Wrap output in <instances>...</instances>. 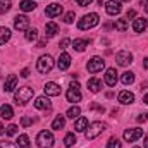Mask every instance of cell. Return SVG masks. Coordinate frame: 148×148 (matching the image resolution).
I'll return each mask as SVG.
<instances>
[{
  "label": "cell",
  "instance_id": "6da1fadb",
  "mask_svg": "<svg viewBox=\"0 0 148 148\" xmlns=\"http://www.w3.org/2000/svg\"><path fill=\"white\" fill-rule=\"evenodd\" d=\"M33 95H35V90H33L31 86H21V88L16 91L14 98H16L17 105H19V103H21V105H26V103L33 98Z\"/></svg>",
  "mask_w": 148,
  "mask_h": 148
},
{
  "label": "cell",
  "instance_id": "7a4b0ae2",
  "mask_svg": "<svg viewBox=\"0 0 148 148\" xmlns=\"http://www.w3.org/2000/svg\"><path fill=\"white\" fill-rule=\"evenodd\" d=\"M98 23H100V16L95 14V12H91V14H86V16H83V17L79 19L77 28H79V29H91V28H95Z\"/></svg>",
  "mask_w": 148,
  "mask_h": 148
},
{
  "label": "cell",
  "instance_id": "3957f363",
  "mask_svg": "<svg viewBox=\"0 0 148 148\" xmlns=\"http://www.w3.org/2000/svg\"><path fill=\"white\" fill-rule=\"evenodd\" d=\"M107 129V124L105 122H100V121H97V122H91L88 127H86V140H95L98 134H102L103 131Z\"/></svg>",
  "mask_w": 148,
  "mask_h": 148
},
{
  "label": "cell",
  "instance_id": "277c9868",
  "mask_svg": "<svg viewBox=\"0 0 148 148\" xmlns=\"http://www.w3.org/2000/svg\"><path fill=\"white\" fill-rule=\"evenodd\" d=\"M36 69H38V73H41V74L50 73L53 69V59L50 55H41L36 62Z\"/></svg>",
  "mask_w": 148,
  "mask_h": 148
},
{
  "label": "cell",
  "instance_id": "5b68a950",
  "mask_svg": "<svg viewBox=\"0 0 148 148\" xmlns=\"http://www.w3.org/2000/svg\"><path fill=\"white\" fill-rule=\"evenodd\" d=\"M36 143L40 148H52L53 147V134L50 131H40L36 136Z\"/></svg>",
  "mask_w": 148,
  "mask_h": 148
},
{
  "label": "cell",
  "instance_id": "8992f818",
  "mask_svg": "<svg viewBox=\"0 0 148 148\" xmlns=\"http://www.w3.org/2000/svg\"><path fill=\"white\" fill-rule=\"evenodd\" d=\"M66 97H67V102H73V103L81 100V91H79V84L77 83H71L69 84V90H67Z\"/></svg>",
  "mask_w": 148,
  "mask_h": 148
},
{
  "label": "cell",
  "instance_id": "52a82bcc",
  "mask_svg": "<svg viewBox=\"0 0 148 148\" xmlns=\"http://www.w3.org/2000/svg\"><path fill=\"white\" fill-rule=\"evenodd\" d=\"M103 66H105V62H103V59L102 57H91L90 60H88V71L90 73H100L102 69H103Z\"/></svg>",
  "mask_w": 148,
  "mask_h": 148
},
{
  "label": "cell",
  "instance_id": "ba28073f",
  "mask_svg": "<svg viewBox=\"0 0 148 148\" xmlns=\"http://www.w3.org/2000/svg\"><path fill=\"white\" fill-rule=\"evenodd\" d=\"M115 60H117L119 66L126 67V66H129V64L133 62V53L127 52V50H122V52H119V53L115 55Z\"/></svg>",
  "mask_w": 148,
  "mask_h": 148
},
{
  "label": "cell",
  "instance_id": "9c48e42d",
  "mask_svg": "<svg viewBox=\"0 0 148 148\" xmlns=\"http://www.w3.org/2000/svg\"><path fill=\"white\" fill-rule=\"evenodd\" d=\"M141 136H143V131H141L140 127H133V129H126V131H124V140H126L127 143H133V141L140 140Z\"/></svg>",
  "mask_w": 148,
  "mask_h": 148
},
{
  "label": "cell",
  "instance_id": "30bf717a",
  "mask_svg": "<svg viewBox=\"0 0 148 148\" xmlns=\"http://www.w3.org/2000/svg\"><path fill=\"white\" fill-rule=\"evenodd\" d=\"M28 26H29V19L26 16H16L14 17V28L17 31H28Z\"/></svg>",
  "mask_w": 148,
  "mask_h": 148
},
{
  "label": "cell",
  "instance_id": "8fae6325",
  "mask_svg": "<svg viewBox=\"0 0 148 148\" xmlns=\"http://www.w3.org/2000/svg\"><path fill=\"white\" fill-rule=\"evenodd\" d=\"M105 9H107V14H109V16H117V14H121V10H122L119 0H109V2L105 3Z\"/></svg>",
  "mask_w": 148,
  "mask_h": 148
},
{
  "label": "cell",
  "instance_id": "7c38bea8",
  "mask_svg": "<svg viewBox=\"0 0 148 148\" xmlns=\"http://www.w3.org/2000/svg\"><path fill=\"white\" fill-rule=\"evenodd\" d=\"M45 14L48 16V17H57V16H60L62 14V5L60 3H57V2H53V3H50V5H47V9H45Z\"/></svg>",
  "mask_w": 148,
  "mask_h": 148
},
{
  "label": "cell",
  "instance_id": "4fadbf2b",
  "mask_svg": "<svg viewBox=\"0 0 148 148\" xmlns=\"http://www.w3.org/2000/svg\"><path fill=\"white\" fill-rule=\"evenodd\" d=\"M43 90H45V93H47L48 97H57V95H60V86H59L57 83H53V81L47 83Z\"/></svg>",
  "mask_w": 148,
  "mask_h": 148
},
{
  "label": "cell",
  "instance_id": "5bb4252c",
  "mask_svg": "<svg viewBox=\"0 0 148 148\" xmlns=\"http://www.w3.org/2000/svg\"><path fill=\"white\" fill-rule=\"evenodd\" d=\"M69 66H71V55L69 53H60V57L57 60V67L60 71H66V69H69Z\"/></svg>",
  "mask_w": 148,
  "mask_h": 148
},
{
  "label": "cell",
  "instance_id": "9a60e30c",
  "mask_svg": "<svg viewBox=\"0 0 148 148\" xmlns=\"http://www.w3.org/2000/svg\"><path fill=\"white\" fill-rule=\"evenodd\" d=\"M35 107L40 110H48V109H52V102L48 100V97H38L35 102Z\"/></svg>",
  "mask_w": 148,
  "mask_h": 148
},
{
  "label": "cell",
  "instance_id": "2e32d148",
  "mask_svg": "<svg viewBox=\"0 0 148 148\" xmlns=\"http://www.w3.org/2000/svg\"><path fill=\"white\" fill-rule=\"evenodd\" d=\"M17 88V76L16 74H10L5 81V86H3V91H14Z\"/></svg>",
  "mask_w": 148,
  "mask_h": 148
},
{
  "label": "cell",
  "instance_id": "e0dca14e",
  "mask_svg": "<svg viewBox=\"0 0 148 148\" xmlns=\"http://www.w3.org/2000/svg\"><path fill=\"white\" fill-rule=\"evenodd\" d=\"M119 102H121V103H124V105H129V103H133V102H134V95H133L131 91L124 90V91H121V93H119Z\"/></svg>",
  "mask_w": 148,
  "mask_h": 148
},
{
  "label": "cell",
  "instance_id": "ac0fdd59",
  "mask_svg": "<svg viewBox=\"0 0 148 148\" xmlns=\"http://www.w3.org/2000/svg\"><path fill=\"white\" fill-rule=\"evenodd\" d=\"M105 83L109 86H115V83H117V71L114 67L107 69V73H105Z\"/></svg>",
  "mask_w": 148,
  "mask_h": 148
},
{
  "label": "cell",
  "instance_id": "d6986e66",
  "mask_svg": "<svg viewBox=\"0 0 148 148\" xmlns=\"http://www.w3.org/2000/svg\"><path fill=\"white\" fill-rule=\"evenodd\" d=\"M133 29H134L136 33H143V31L147 29V19H143V17L134 19V23H133Z\"/></svg>",
  "mask_w": 148,
  "mask_h": 148
},
{
  "label": "cell",
  "instance_id": "ffe728a7",
  "mask_svg": "<svg viewBox=\"0 0 148 148\" xmlns=\"http://www.w3.org/2000/svg\"><path fill=\"white\" fill-rule=\"evenodd\" d=\"M88 88H90V91L97 93V91H100V88H102V81H100L98 77H91V79H88Z\"/></svg>",
  "mask_w": 148,
  "mask_h": 148
},
{
  "label": "cell",
  "instance_id": "44dd1931",
  "mask_svg": "<svg viewBox=\"0 0 148 148\" xmlns=\"http://www.w3.org/2000/svg\"><path fill=\"white\" fill-rule=\"evenodd\" d=\"M45 33H47L48 38L55 36V35L59 33V26H57L55 23H47V24H45Z\"/></svg>",
  "mask_w": 148,
  "mask_h": 148
},
{
  "label": "cell",
  "instance_id": "7402d4cb",
  "mask_svg": "<svg viewBox=\"0 0 148 148\" xmlns=\"http://www.w3.org/2000/svg\"><path fill=\"white\" fill-rule=\"evenodd\" d=\"M19 9L24 10V12H31V10L36 9V3H35L33 0H23V2L19 3Z\"/></svg>",
  "mask_w": 148,
  "mask_h": 148
},
{
  "label": "cell",
  "instance_id": "603a6c76",
  "mask_svg": "<svg viewBox=\"0 0 148 148\" xmlns=\"http://www.w3.org/2000/svg\"><path fill=\"white\" fill-rule=\"evenodd\" d=\"M64 126H66V119H64V115H57V117L53 119V122H52V129H55V131H60Z\"/></svg>",
  "mask_w": 148,
  "mask_h": 148
},
{
  "label": "cell",
  "instance_id": "cb8c5ba5",
  "mask_svg": "<svg viewBox=\"0 0 148 148\" xmlns=\"http://www.w3.org/2000/svg\"><path fill=\"white\" fill-rule=\"evenodd\" d=\"M0 115H2L3 119H12V117H14L12 107H10V105H2V107H0Z\"/></svg>",
  "mask_w": 148,
  "mask_h": 148
},
{
  "label": "cell",
  "instance_id": "d4e9b609",
  "mask_svg": "<svg viewBox=\"0 0 148 148\" xmlns=\"http://www.w3.org/2000/svg\"><path fill=\"white\" fill-rule=\"evenodd\" d=\"M86 127H88V119H86V117H79V119L76 121V124H74V129L79 131V133L84 131Z\"/></svg>",
  "mask_w": 148,
  "mask_h": 148
},
{
  "label": "cell",
  "instance_id": "484cf974",
  "mask_svg": "<svg viewBox=\"0 0 148 148\" xmlns=\"http://www.w3.org/2000/svg\"><path fill=\"white\" fill-rule=\"evenodd\" d=\"M10 40V29L9 28H0V45H5Z\"/></svg>",
  "mask_w": 148,
  "mask_h": 148
},
{
  "label": "cell",
  "instance_id": "4316f807",
  "mask_svg": "<svg viewBox=\"0 0 148 148\" xmlns=\"http://www.w3.org/2000/svg\"><path fill=\"white\" fill-rule=\"evenodd\" d=\"M121 81H122V84H133L134 83V73H131V71H127V73L122 74V77H121Z\"/></svg>",
  "mask_w": 148,
  "mask_h": 148
},
{
  "label": "cell",
  "instance_id": "83f0119b",
  "mask_svg": "<svg viewBox=\"0 0 148 148\" xmlns=\"http://www.w3.org/2000/svg\"><path fill=\"white\" fill-rule=\"evenodd\" d=\"M86 45H88V41H86V40H74V41H73V48H74V50H77V52H84Z\"/></svg>",
  "mask_w": 148,
  "mask_h": 148
},
{
  "label": "cell",
  "instance_id": "f1b7e54d",
  "mask_svg": "<svg viewBox=\"0 0 148 148\" xmlns=\"http://www.w3.org/2000/svg\"><path fill=\"white\" fill-rule=\"evenodd\" d=\"M17 145H19V148H31L29 147V138L26 134H21L17 138Z\"/></svg>",
  "mask_w": 148,
  "mask_h": 148
},
{
  "label": "cell",
  "instance_id": "f546056e",
  "mask_svg": "<svg viewBox=\"0 0 148 148\" xmlns=\"http://www.w3.org/2000/svg\"><path fill=\"white\" fill-rule=\"evenodd\" d=\"M79 114H81V109H79L77 105H74V107H71V109L67 110V117H69V119H77Z\"/></svg>",
  "mask_w": 148,
  "mask_h": 148
},
{
  "label": "cell",
  "instance_id": "4dcf8cb0",
  "mask_svg": "<svg viewBox=\"0 0 148 148\" xmlns=\"http://www.w3.org/2000/svg\"><path fill=\"white\" fill-rule=\"evenodd\" d=\"M10 7H12L10 0H0V14L9 12V10H10Z\"/></svg>",
  "mask_w": 148,
  "mask_h": 148
},
{
  "label": "cell",
  "instance_id": "1f68e13d",
  "mask_svg": "<svg viewBox=\"0 0 148 148\" xmlns=\"http://www.w3.org/2000/svg\"><path fill=\"white\" fill-rule=\"evenodd\" d=\"M115 29L117 31H126L127 29V21L126 19H117L115 21Z\"/></svg>",
  "mask_w": 148,
  "mask_h": 148
},
{
  "label": "cell",
  "instance_id": "d6a6232c",
  "mask_svg": "<svg viewBox=\"0 0 148 148\" xmlns=\"http://www.w3.org/2000/svg\"><path fill=\"white\" fill-rule=\"evenodd\" d=\"M74 143H76V136H74L73 133H69V134H67V136L64 138V145H66L67 148H71V147L74 145Z\"/></svg>",
  "mask_w": 148,
  "mask_h": 148
},
{
  "label": "cell",
  "instance_id": "836d02e7",
  "mask_svg": "<svg viewBox=\"0 0 148 148\" xmlns=\"http://www.w3.org/2000/svg\"><path fill=\"white\" fill-rule=\"evenodd\" d=\"M107 148H122V143L117 140V138H110L107 141Z\"/></svg>",
  "mask_w": 148,
  "mask_h": 148
},
{
  "label": "cell",
  "instance_id": "e575fe53",
  "mask_svg": "<svg viewBox=\"0 0 148 148\" xmlns=\"http://www.w3.org/2000/svg\"><path fill=\"white\" fill-rule=\"evenodd\" d=\"M36 38H38V31L35 29V28H33V29H28V31H26V40H28V41H35Z\"/></svg>",
  "mask_w": 148,
  "mask_h": 148
},
{
  "label": "cell",
  "instance_id": "d590c367",
  "mask_svg": "<svg viewBox=\"0 0 148 148\" xmlns=\"http://www.w3.org/2000/svg\"><path fill=\"white\" fill-rule=\"evenodd\" d=\"M74 19H76V14H74L73 10H71V12H67V14L64 16V23H66V24H71Z\"/></svg>",
  "mask_w": 148,
  "mask_h": 148
},
{
  "label": "cell",
  "instance_id": "8d00e7d4",
  "mask_svg": "<svg viewBox=\"0 0 148 148\" xmlns=\"http://www.w3.org/2000/svg\"><path fill=\"white\" fill-rule=\"evenodd\" d=\"M21 124H23L24 127H28V126H31V124H33V119H31V117H28V115H24V117L21 119Z\"/></svg>",
  "mask_w": 148,
  "mask_h": 148
},
{
  "label": "cell",
  "instance_id": "74e56055",
  "mask_svg": "<svg viewBox=\"0 0 148 148\" xmlns=\"http://www.w3.org/2000/svg\"><path fill=\"white\" fill-rule=\"evenodd\" d=\"M7 134H9V136H14V134H17V126H16V124H10V126L7 127Z\"/></svg>",
  "mask_w": 148,
  "mask_h": 148
},
{
  "label": "cell",
  "instance_id": "f35d334b",
  "mask_svg": "<svg viewBox=\"0 0 148 148\" xmlns=\"http://www.w3.org/2000/svg\"><path fill=\"white\" fill-rule=\"evenodd\" d=\"M69 45H71V40H69V38H64V40L59 43V47H60V48H67Z\"/></svg>",
  "mask_w": 148,
  "mask_h": 148
},
{
  "label": "cell",
  "instance_id": "ab89813d",
  "mask_svg": "<svg viewBox=\"0 0 148 148\" xmlns=\"http://www.w3.org/2000/svg\"><path fill=\"white\" fill-rule=\"evenodd\" d=\"M0 148H16V145L10 141H0Z\"/></svg>",
  "mask_w": 148,
  "mask_h": 148
},
{
  "label": "cell",
  "instance_id": "60d3db41",
  "mask_svg": "<svg viewBox=\"0 0 148 148\" xmlns=\"http://www.w3.org/2000/svg\"><path fill=\"white\" fill-rule=\"evenodd\" d=\"M148 121V112H143L138 115V122H147Z\"/></svg>",
  "mask_w": 148,
  "mask_h": 148
},
{
  "label": "cell",
  "instance_id": "b9f144b4",
  "mask_svg": "<svg viewBox=\"0 0 148 148\" xmlns=\"http://www.w3.org/2000/svg\"><path fill=\"white\" fill-rule=\"evenodd\" d=\"M93 0H76V3L77 5H81V7H86V5H90Z\"/></svg>",
  "mask_w": 148,
  "mask_h": 148
},
{
  "label": "cell",
  "instance_id": "7bdbcfd3",
  "mask_svg": "<svg viewBox=\"0 0 148 148\" xmlns=\"http://www.w3.org/2000/svg\"><path fill=\"white\" fill-rule=\"evenodd\" d=\"M90 109H95V110H98L100 114H103V112H105V109H103V107H100V105H95V103H91V105H90Z\"/></svg>",
  "mask_w": 148,
  "mask_h": 148
},
{
  "label": "cell",
  "instance_id": "ee69618b",
  "mask_svg": "<svg viewBox=\"0 0 148 148\" xmlns=\"http://www.w3.org/2000/svg\"><path fill=\"white\" fill-rule=\"evenodd\" d=\"M134 16H136V12H134V10H127V14H126V17H127V19H133Z\"/></svg>",
  "mask_w": 148,
  "mask_h": 148
},
{
  "label": "cell",
  "instance_id": "f6af8a7d",
  "mask_svg": "<svg viewBox=\"0 0 148 148\" xmlns=\"http://www.w3.org/2000/svg\"><path fill=\"white\" fill-rule=\"evenodd\" d=\"M21 76H23V77H28V76H29V69H23V71H21Z\"/></svg>",
  "mask_w": 148,
  "mask_h": 148
},
{
  "label": "cell",
  "instance_id": "bcb514c9",
  "mask_svg": "<svg viewBox=\"0 0 148 148\" xmlns=\"http://www.w3.org/2000/svg\"><path fill=\"white\" fill-rule=\"evenodd\" d=\"M45 43H47V40H40V41H38V48H43Z\"/></svg>",
  "mask_w": 148,
  "mask_h": 148
},
{
  "label": "cell",
  "instance_id": "7dc6e473",
  "mask_svg": "<svg viewBox=\"0 0 148 148\" xmlns=\"http://www.w3.org/2000/svg\"><path fill=\"white\" fill-rule=\"evenodd\" d=\"M143 67H145V69H148V57L143 60Z\"/></svg>",
  "mask_w": 148,
  "mask_h": 148
},
{
  "label": "cell",
  "instance_id": "c3c4849f",
  "mask_svg": "<svg viewBox=\"0 0 148 148\" xmlns=\"http://www.w3.org/2000/svg\"><path fill=\"white\" fill-rule=\"evenodd\" d=\"M3 131H5V129H3V126H2V122H0V136L3 134Z\"/></svg>",
  "mask_w": 148,
  "mask_h": 148
},
{
  "label": "cell",
  "instance_id": "681fc988",
  "mask_svg": "<svg viewBox=\"0 0 148 148\" xmlns=\"http://www.w3.org/2000/svg\"><path fill=\"white\" fill-rule=\"evenodd\" d=\"M145 148H148V134L145 136Z\"/></svg>",
  "mask_w": 148,
  "mask_h": 148
},
{
  "label": "cell",
  "instance_id": "f907efd6",
  "mask_svg": "<svg viewBox=\"0 0 148 148\" xmlns=\"http://www.w3.org/2000/svg\"><path fill=\"white\" fill-rule=\"evenodd\" d=\"M143 102H145V103H147V105H148V93H147V95H145V98H143Z\"/></svg>",
  "mask_w": 148,
  "mask_h": 148
},
{
  "label": "cell",
  "instance_id": "816d5d0a",
  "mask_svg": "<svg viewBox=\"0 0 148 148\" xmlns=\"http://www.w3.org/2000/svg\"><path fill=\"white\" fill-rule=\"evenodd\" d=\"M145 10L148 12V3H145Z\"/></svg>",
  "mask_w": 148,
  "mask_h": 148
},
{
  "label": "cell",
  "instance_id": "f5cc1de1",
  "mask_svg": "<svg viewBox=\"0 0 148 148\" xmlns=\"http://www.w3.org/2000/svg\"><path fill=\"white\" fill-rule=\"evenodd\" d=\"M119 2H131V0H119Z\"/></svg>",
  "mask_w": 148,
  "mask_h": 148
},
{
  "label": "cell",
  "instance_id": "db71d44e",
  "mask_svg": "<svg viewBox=\"0 0 148 148\" xmlns=\"http://www.w3.org/2000/svg\"><path fill=\"white\" fill-rule=\"evenodd\" d=\"M134 148H140V147H134Z\"/></svg>",
  "mask_w": 148,
  "mask_h": 148
}]
</instances>
